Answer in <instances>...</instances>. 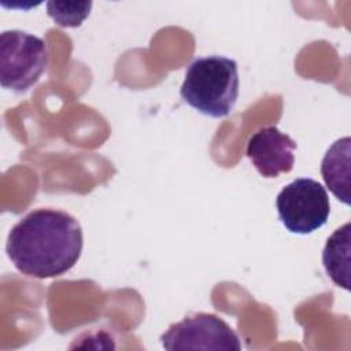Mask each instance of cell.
I'll return each mask as SVG.
<instances>
[{
	"instance_id": "cell-1",
	"label": "cell",
	"mask_w": 351,
	"mask_h": 351,
	"mask_svg": "<svg viewBox=\"0 0 351 351\" xmlns=\"http://www.w3.org/2000/svg\"><path fill=\"white\" fill-rule=\"evenodd\" d=\"M82 247V229L73 215L62 210L38 208L11 228L5 251L22 274L52 278L78 262Z\"/></svg>"
},
{
	"instance_id": "cell-2",
	"label": "cell",
	"mask_w": 351,
	"mask_h": 351,
	"mask_svg": "<svg viewBox=\"0 0 351 351\" xmlns=\"http://www.w3.org/2000/svg\"><path fill=\"white\" fill-rule=\"evenodd\" d=\"M180 95L203 115L228 117L239 97L236 60L219 55L195 59L185 71Z\"/></svg>"
},
{
	"instance_id": "cell-3",
	"label": "cell",
	"mask_w": 351,
	"mask_h": 351,
	"mask_svg": "<svg viewBox=\"0 0 351 351\" xmlns=\"http://www.w3.org/2000/svg\"><path fill=\"white\" fill-rule=\"evenodd\" d=\"M48 48L43 38L23 30H5L0 36V82L5 89L25 92L45 71Z\"/></svg>"
},
{
	"instance_id": "cell-4",
	"label": "cell",
	"mask_w": 351,
	"mask_h": 351,
	"mask_svg": "<svg viewBox=\"0 0 351 351\" xmlns=\"http://www.w3.org/2000/svg\"><path fill=\"white\" fill-rule=\"evenodd\" d=\"M276 207L281 223L298 234L322 228L330 213L325 186L313 178H296L287 184L277 195Z\"/></svg>"
},
{
	"instance_id": "cell-5",
	"label": "cell",
	"mask_w": 351,
	"mask_h": 351,
	"mask_svg": "<svg viewBox=\"0 0 351 351\" xmlns=\"http://www.w3.org/2000/svg\"><path fill=\"white\" fill-rule=\"evenodd\" d=\"M163 348L178 350H223L240 351L237 333L221 317L208 313H196L169 326L159 337Z\"/></svg>"
},
{
	"instance_id": "cell-6",
	"label": "cell",
	"mask_w": 351,
	"mask_h": 351,
	"mask_svg": "<svg viewBox=\"0 0 351 351\" xmlns=\"http://www.w3.org/2000/svg\"><path fill=\"white\" fill-rule=\"evenodd\" d=\"M296 143L276 126L256 130L247 144V156L265 178L278 177L289 173L295 165L293 151Z\"/></svg>"
},
{
	"instance_id": "cell-7",
	"label": "cell",
	"mask_w": 351,
	"mask_h": 351,
	"mask_svg": "<svg viewBox=\"0 0 351 351\" xmlns=\"http://www.w3.org/2000/svg\"><path fill=\"white\" fill-rule=\"evenodd\" d=\"M343 137L332 144L321 162V173L330 192L344 204H350V144Z\"/></svg>"
},
{
	"instance_id": "cell-8",
	"label": "cell",
	"mask_w": 351,
	"mask_h": 351,
	"mask_svg": "<svg viewBox=\"0 0 351 351\" xmlns=\"http://www.w3.org/2000/svg\"><path fill=\"white\" fill-rule=\"evenodd\" d=\"M350 254L351 223L347 222L332 233L322 252V263L328 276L346 291H350Z\"/></svg>"
},
{
	"instance_id": "cell-9",
	"label": "cell",
	"mask_w": 351,
	"mask_h": 351,
	"mask_svg": "<svg viewBox=\"0 0 351 351\" xmlns=\"http://www.w3.org/2000/svg\"><path fill=\"white\" fill-rule=\"evenodd\" d=\"M90 7H92L90 1H73V3L48 1L47 14L59 26L77 27L86 19V16L89 15Z\"/></svg>"
}]
</instances>
